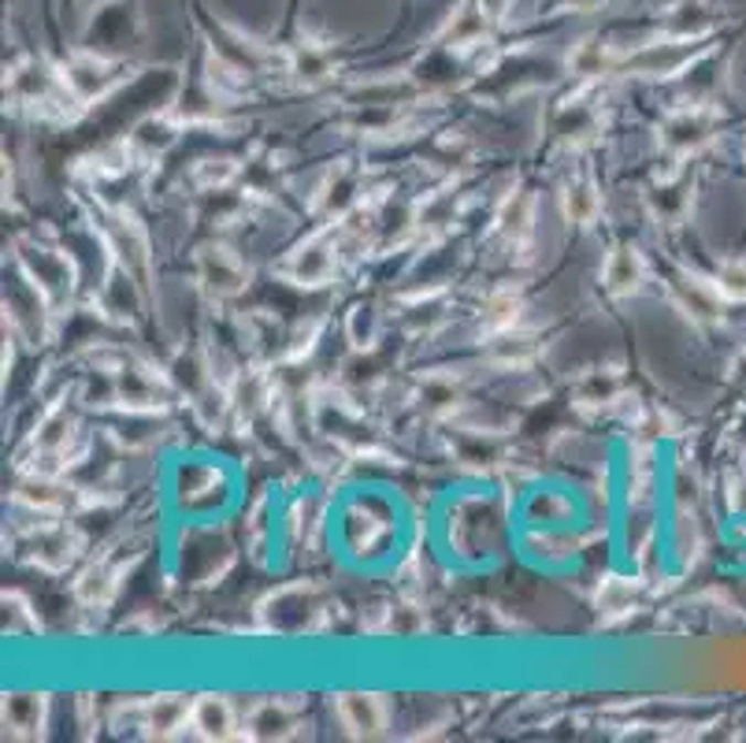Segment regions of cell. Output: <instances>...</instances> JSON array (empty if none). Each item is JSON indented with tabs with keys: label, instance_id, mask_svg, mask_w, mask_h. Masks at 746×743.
Returning a JSON list of instances; mask_svg holds the SVG:
<instances>
[{
	"label": "cell",
	"instance_id": "6da1fadb",
	"mask_svg": "<svg viewBox=\"0 0 746 743\" xmlns=\"http://www.w3.org/2000/svg\"><path fill=\"white\" fill-rule=\"evenodd\" d=\"M717 287L724 298L732 301H746V261H728L717 276Z\"/></svg>",
	"mask_w": 746,
	"mask_h": 743
}]
</instances>
